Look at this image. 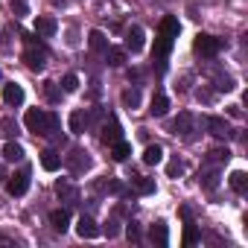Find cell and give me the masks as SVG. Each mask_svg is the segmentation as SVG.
<instances>
[{
    "label": "cell",
    "mask_w": 248,
    "mask_h": 248,
    "mask_svg": "<svg viewBox=\"0 0 248 248\" xmlns=\"http://www.w3.org/2000/svg\"><path fill=\"white\" fill-rule=\"evenodd\" d=\"M27 38V53H24V62H27V67L30 70H44L47 67V50H44V44H38V38H32V35H24Z\"/></svg>",
    "instance_id": "6da1fadb"
},
{
    "label": "cell",
    "mask_w": 248,
    "mask_h": 248,
    "mask_svg": "<svg viewBox=\"0 0 248 248\" xmlns=\"http://www.w3.org/2000/svg\"><path fill=\"white\" fill-rule=\"evenodd\" d=\"M24 123H27V129L32 132V135H47V129H50V114L47 111H41V108H30L27 111V117H24Z\"/></svg>",
    "instance_id": "7a4b0ae2"
},
{
    "label": "cell",
    "mask_w": 248,
    "mask_h": 248,
    "mask_svg": "<svg viewBox=\"0 0 248 248\" xmlns=\"http://www.w3.org/2000/svg\"><path fill=\"white\" fill-rule=\"evenodd\" d=\"M193 50H196L199 56H204V59H213V56L222 50V38L207 35V32H199V35H196V41H193Z\"/></svg>",
    "instance_id": "3957f363"
},
{
    "label": "cell",
    "mask_w": 248,
    "mask_h": 248,
    "mask_svg": "<svg viewBox=\"0 0 248 248\" xmlns=\"http://www.w3.org/2000/svg\"><path fill=\"white\" fill-rule=\"evenodd\" d=\"M6 193L9 196H24L27 190H30V170H21V172H15V175H6Z\"/></svg>",
    "instance_id": "277c9868"
},
{
    "label": "cell",
    "mask_w": 248,
    "mask_h": 248,
    "mask_svg": "<svg viewBox=\"0 0 248 248\" xmlns=\"http://www.w3.org/2000/svg\"><path fill=\"white\" fill-rule=\"evenodd\" d=\"M99 140L102 143H117V140H123V126H120V123L114 120V117H108L105 123H102V132H99Z\"/></svg>",
    "instance_id": "5b68a950"
},
{
    "label": "cell",
    "mask_w": 248,
    "mask_h": 248,
    "mask_svg": "<svg viewBox=\"0 0 248 248\" xmlns=\"http://www.w3.org/2000/svg\"><path fill=\"white\" fill-rule=\"evenodd\" d=\"M64 164L70 167V172H73V175H79V172L91 170V158H88V152H82V149H73V152L64 158Z\"/></svg>",
    "instance_id": "8992f818"
},
{
    "label": "cell",
    "mask_w": 248,
    "mask_h": 248,
    "mask_svg": "<svg viewBox=\"0 0 248 248\" xmlns=\"http://www.w3.org/2000/svg\"><path fill=\"white\" fill-rule=\"evenodd\" d=\"M204 126L210 129V135H213V138H222V140H225V138H233L231 126H228L222 117H207V120H204Z\"/></svg>",
    "instance_id": "52a82bcc"
},
{
    "label": "cell",
    "mask_w": 248,
    "mask_h": 248,
    "mask_svg": "<svg viewBox=\"0 0 248 248\" xmlns=\"http://www.w3.org/2000/svg\"><path fill=\"white\" fill-rule=\"evenodd\" d=\"M143 44H146V32H143L140 27H132V30L126 32V50L140 53V50H143Z\"/></svg>",
    "instance_id": "ba28073f"
},
{
    "label": "cell",
    "mask_w": 248,
    "mask_h": 248,
    "mask_svg": "<svg viewBox=\"0 0 248 248\" xmlns=\"http://www.w3.org/2000/svg\"><path fill=\"white\" fill-rule=\"evenodd\" d=\"M56 193H59V199L67 202V204H76V202H79V190H76L70 181H64V178L56 181Z\"/></svg>",
    "instance_id": "9c48e42d"
},
{
    "label": "cell",
    "mask_w": 248,
    "mask_h": 248,
    "mask_svg": "<svg viewBox=\"0 0 248 248\" xmlns=\"http://www.w3.org/2000/svg\"><path fill=\"white\" fill-rule=\"evenodd\" d=\"M3 102L6 105H21L24 102V88L15 85V82H6L3 85Z\"/></svg>",
    "instance_id": "30bf717a"
},
{
    "label": "cell",
    "mask_w": 248,
    "mask_h": 248,
    "mask_svg": "<svg viewBox=\"0 0 248 248\" xmlns=\"http://www.w3.org/2000/svg\"><path fill=\"white\" fill-rule=\"evenodd\" d=\"M76 233H79L82 239H93V236H99V228H96V222H93L91 216H82V219L76 222Z\"/></svg>",
    "instance_id": "8fae6325"
},
{
    "label": "cell",
    "mask_w": 248,
    "mask_h": 248,
    "mask_svg": "<svg viewBox=\"0 0 248 248\" xmlns=\"http://www.w3.org/2000/svg\"><path fill=\"white\" fill-rule=\"evenodd\" d=\"M172 41H175V38H170V35L158 32V38H155V50H152V59H167V56H170V50H172Z\"/></svg>",
    "instance_id": "7c38bea8"
},
{
    "label": "cell",
    "mask_w": 248,
    "mask_h": 248,
    "mask_svg": "<svg viewBox=\"0 0 248 248\" xmlns=\"http://www.w3.org/2000/svg\"><path fill=\"white\" fill-rule=\"evenodd\" d=\"M172 129H175V135H184V138H193V117L184 111V114H178V120L172 123Z\"/></svg>",
    "instance_id": "4fadbf2b"
},
{
    "label": "cell",
    "mask_w": 248,
    "mask_h": 248,
    "mask_svg": "<svg viewBox=\"0 0 248 248\" xmlns=\"http://www.w3.org/2000/svg\"><path fill=\"white\" fill-rule=\"evenodd\" d=\"M56 30H59L56 18H38V21H35V32H38L41 38H53V35H56Z\"/></svg>",
    "instance_id": "5bb4252c"
},
{
    "label": "cell",
    "mask_w": 248,
    "mask_h": 248,
    "mask_svg": "<svg viewBox=\"0 0 248 248\" xmlns=\"http://www.w3.org/2000/svg\"><path fill=\"white\" fill-rule=\"evenodd\" d=\"M50 225H53L59 233H64V231L70 228V213H67V210H62V207H59V210H53V213H50Z\"/></svg>",
    "instance_id": "9a60e30c"
},
{
    "label": "cell",
    "mask_w": 248,
    "mask_h": 248,
    "mask_svg": "<svg viewBox=\"0 0 248 248\" xmlns=\"http://www.w3.org/2000/svg\"><path fill=\"white\" fill-rule=\"evenodd\" d=\"M149 239H152L155 245L164 248V245L170 242V231H167V225H164V222H155V225L149 228Z\"/></svg>",
    "instance_id": "2e32d148"
},
{
    "label": "cell",
    "mask_w": 248,
    "mask_h": 248,
    "mask_svg": "<svg viewBox=\"0 0 248 248\" xmlns=\"http://www.w3.org/2000/svg\"><path fill=\"white\" fill-rule=\"evenodd\" d=\"M88 44H91V50H93V53H105V50H108V38H105V32H102V30H91Z\"/></svg>",
    "instance_id": "e0dca14e"
},
{
    "label": "cell",
    "mask_w": 248,
    "mask_h": 248,
    "mask_svg": "<svg viewBox=\"0 0 248 248\" xmlns=\"http://www.w3.org/2000/svg\"><path fill=\"white\" fill-rule=\"evenodd\" d=\"M129 155H132V143H126V140H117V143H111V158L114 161H129Z\"/></svg>",
    "instance_id": "ac0fdd59"
},
{
    "label": "cell",
    "mask_w": 248,
    "mask_h": 248,
    "mask_svg": "<svg viewBox=\"0 0 248 248\" xmlns=\"http://www.w3.org/2000/svg\"><path fill=\"white\" fill-rule=\"evenodd\" d=\"M85 126H88V114H85L82 108H76V111L70 114V132H73V135H82Z\"/></svg>",
    "instance_id": "d6986e66"
},
{
    "label": "cell",
    "mask_w": 248,
    "mask_h": 248,
    "mask_svg": "<svg viewBox=\"0 0 248 248\" xmlns=\"http://www.w3.org/2000/svg\"><path fill=\"white\" fill-rule=\"evenodd\" d=\"M149 111H152V117H164V114L170 111V99H167V93H155Z\"/></svg>",
    "instance_id": "ffe728a7"
},
{
    "label": "cell",
    "mask_w": 248,
    "mask_h": 248,
    "mask_svg": "<svg viewBox=\"0 0 248 248\" xmlns=\"http://www.w3.org/2000/svg\"><path fill=\"white\" fill-rule=\"evenodd\" d=\"M41 167H44L47 172H56V170L62 167V158H59L53 149H44V152H41Z\"/></svg>",
    "instance_id": "44dd1931"
},
{
    "label": "cell",
    "mask_w": 248,
    "mask_h": 248,
    "mask_svg": "<svg viewBox=\"0 0 248 248\" xmlns=\"http://www.w3.org/2000/svg\"><path fill=\"white\" fill-rule=\"evenodd\" d=\"M105 59H108L111 67H123V64H126V50H123V47H108Z\"/></svg>",
    "instance_id": "7402d4cb"
},
{
    "label": "cell",
    "mask_w": 248,
    "mask_h": 248,
    "mask_svg": "<svg viewBox=\"0 0 248 248\" xmlns=\"http://www.w3.org/2000/svg\"><path fill=\"white\" fill-rule=\"evenodd\" d=\"M231 187H233V193H248V175L242 172V170H236V172H231Z\"/></svg>",
    "instance_id": "603a6c76"
},
{
    "label": "cell",
    "mask_w": 248,
    "mask_h": 248,
    "mask_svg": "<svg viewBox=\"0 0 248 248\" xmlns=\"http://www.w3.org/2000/svg\"><path fill=\"white\" fill-rule=\"evenodd\" d=\"M3 158H6V161H24V146L15 143V140H9V143L3 146Z\"/></svg>",
    "instance_id": "cb8c5ba5"
},
{
    "label": "cell",
    "mask_w": 248,
    "mask_h": 248,
    "mask_svg": "<svg viewBox=\"0 0 248 248\" xmlns=\"http://www.w3.org/2000/svg\"><path fill=\"white\" fill-rule=\"evenodd\" d=\"M164 161V149L155 143V146H146V152H143V164H149V167H155V164H161Z\"/></svg>",
    "instance_id": "d4e9b609"
},
{
    "label": "cell",
    "mask_w": 248,
    "mask_h": 248,
    "mask_svg": "<svg viewBox=\"0 0 248 248\" xmlns=\"http://www.w3.org/2000/svg\"><path fill=\"white\" fill-rule=\"evenodd\" d=\"M161 32H164V35H170V38H178V32H181L178 18H164V21H161Z\"/></svg>",
    "instance_id": "484cf974"
},
{
    "label": "cell",
    "mask_w": 248,
    "mask_h": 248,
    "mask_svg": "<svg viewBox=\"0 0 248 248\" xmlns=\"http://www.w3.org/2000/svg\"><path fill=\"white\" fill-rule=\"evenodd\" d=\"M132 178H135V190H138L140 196L155 193V178H138V175H132Z\"/></svg>",
    "instance_id": "4316f807"
},
{
    "label": "cell",
    "mask_w": 248,
    "mask_h": 248,
    "mask_svg": "<svg viewBox=\"0 0 248 248\" xmlns=\"http://www.w3.org/2000/svg\"><path fill=\"white\" fill-rule=\"evenodd\" d=\"M123 105L135 111V108L140 105V91H138V88H129V91H123Z\"/></svg>",
    "instance_id": "83f0119b"
},
{
    "label": "cell",
    "mask_w": 248,
    "mask_h": 248,
    "mask_svg": "<svg viewBox=\"0 0 248 248\" xmlns=\"http://www.w3.org/2000/svg\"><path fill=\"white\" fill-rule=\"evenodd\" d=\"M199 181H202V187H204V190H213V187L219 184V170H210V172H202V175H199Z\"/></svg>",
    "instance_id": "f1b7e54d"
},
{
    "label": "cell",
    "mask_w": 248,
    "mask_h": 248,
    "mask_svg": "<svg viewBox=\"0 0 248 248\" xmlns=\"http://www.w3.org/2000/svg\"><path fill=\"white\" fill-rule=\"evenodd\" d=\"M199 239H202V231L193 222H187V228H184V245H196Z\"/></svg>",
    "instance_id": "f546056e"
},
{
    "label": "cell",
    "mask_w": 248,
    "mask_h": 248,
    "mask_svg": "<svg viewBox=\"0 0 248 248\" xmlns=\"http://www.w3.org/2000/svg\"><path fill=\"white\" fill-rule=\"evenodd\" d=\"M62 91H64V93H73V91H79V76H76V73H67V76L62 79Z\"/></svg>",
    "instance_id": "4dcf8cb0"
},
{
    "label": "cell",
    "mask_w": 248,
    "mask_h": 248,
    "mask_svg": "<svg viewBox=\"0 0 248 248\" xmlns=\"http://www.w3.org/2000/svg\"><path fill=\"white\" fill-rule=\"evenodd\" d=\"M228 158H231L228 149H213V152H210V161H213V164H222V161H228Z\"/></svg>",
    "instance_id": "1f68e13d"
},
{
    "label": "cell",
    "mask_w": 248,
    "mask_h": 248,
    "mask_svg": "<svg viewBox=\"0 0 248 248\" xmlns=\"http://www.w3.org/2000/svg\"><path fill=\"white\" fill-rule=\"evenodd\" d=\"M126 236H129L132 242H138V239H140V228H138V222H129V228H126Z\"/></svg>",
    "instance_id": "d6a6232c"
},
{
    "label": "cell",
    "mask_w": 248,
    "mask_h": 248,
    "mask_svg": "<svg viewBox=\"0 0 248 248\" xmlns=\"http://www.w3.org/2000/svg\"><path fill=\"white\" fill-rule=\"evenodd\" d=\"M12 12H15L18 18H24L30 9H27V3H24V0H12Z\"/></svg>",
    "instance_id": "836d02e7"
},
{
    "label": "cell",
    "mask_w": 248,
    "mask_h": 248,
    "mask_svg": "<svg viewBox=\"0 0 248 248\" xmlns=\"http://www.w3.org/2000/svg\"><path fill=\"white\" fill-rule=\"evenodd\" d=\"M216 91H233V79H231V76H222V79L216 82Z\"/></svg>",
    "instance_id": "e575fe53"
},
{
    "label": "cell",
    "mask_w": 248,
    "mask_h": 248,
    "mask_svg": "<svg viewBox=\"0 0 248 248\" xmlns=\"http://www.w3.org/2000/svg\"><path fill=\"white\" fill-rule=\"evenodd\" d=\"M44 93H47V99H50V102H56V99H59V91H56V85H53V82H44Z\"/></svg>",
    "instance_id": "d590c367"
},
{
    "label": "cell",
    "mask_w": 248,
    "mask_h": 248,
    "mask_svg": "<svg viewBox=\"0 0 248 248\" xmlns=\"http://www.w3.org/2000/svg\"><path fill=\"white\" fill-rule=\"evenodd\" d=\"M167 172H170V175H172V178H175V175H181V172H184V164H181V161H178V158H175V161H172V164H170V167H167Z\"/></svg>",
    "instance_id": "8d00e7d4"
},
{
    "label": "cell",
    "mask_w": 248,
    "mask_h": 248,
    "mask_svg": "<svg viewBox=\"0 0 248 248\" xmlns=\"http://www.w3.org/2000/svg\"><path fill=\"white\" fill-rule=\"evenodd\" d=\"M0 126L6 129V135H15V132H18V126L12 123V117H3V123H0Z\"/></svg>",
    "instance_id": "74e56055"
},
{
    "label": "cell",
    "mask_w": 248,
    "mask_h": 248,
    "mask_svg": "<svg viewBox=\"0 0 248 248\" xmlns=\"http://www.w3.org/2000/svg\"><path fill=\"white\" fill-rule=\"evenodd\" d=\"M228 114H231V117H242V111H239V105H231V108H228Z\"/></svg>",
    "instance_id": "f35d334b"
},
{
    "label": "cell",
    "mask_w": 248,
    "mask_h": 248,
    "mask_svg": "<svg viewBox=\"0 0 248 248\" xmlns=\"http://www.w3.org/2000/svg\"><path fill=\"white\" fill-rule=\"evenodd\" d=\"M105 231H108V236H114V233H117V222H108Z\"/></svg>",
    "instance_id": "ab89813d"
},
{
    "label": "cell",
    "mask_w": 248,
    "mask_h": 248,
    "mask_svg": "<svg viewBox=\"0 0 248 248\" xmlns=\"http://www.w3.org/2000/svg\"><path fill=\"white\" fill-rule=\"evenodd\" d=\"M6 175H9V172H6V167H3V164H0V184H3V181H6Z\"/></svg>",
    "instance_id": "60d3db41"
}]
</instances>
